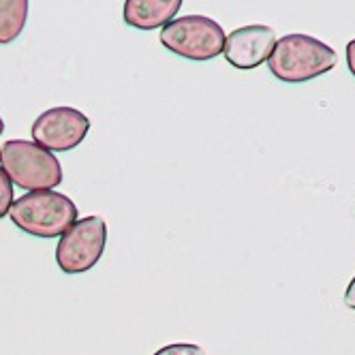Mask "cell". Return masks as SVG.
Segmentation results:
<instances>
[{
  "label": "cell",
  "mask_w": 355,
  "mask_h": 355,
  "mask_svg": "<svg viewBox=\"0 0 355 355\" xmlns=\"http://www.w3.org/2000/svg\"><path fill=\"white\" fill-rule=\"evenodd\" d=\"M225 31L206 15H184L171 19L161 28V43L171 54L206 62L214 60L225 49Z\"/></svg>",
  "instance_id": "4"
},
{
  "label": "cell",
  "mask_w": 355,
  "mask_h": 355,
  "mask_svg": "<svg viewBox=\"0 0 355 355\" xmlns=\"http://www.w3.org/2000/svg\"><path fill=\"white\" fill-rule=\"evenodd\" d=\"M180 7V0H126L122 17L137 31H155L167 26Z\"/></svg>",
  "instance_id": "8"
},
{
  "label": "cell",
  "mask_w": 355,
  "mask_h": 355,
  "mask_svg": "<svg viewBox=\"0 0 355 355\" xmlns=\"http://www.w3.org/2000/svg\"><path fill=\"white\" fill-rule=\"evenodd\" d=\"M347 67H349L351 75L355 78V39L349 41V45H347Z\"/></svg>",
  "instance_id": "12"
},
{
  "label": "cell",
  "mask_w": 355,
  "mask_h": 355,
  "mask_svg": "<svg viewBox=\"0 0 355 355\" xmlns=\"http://www.w3.org/2000/svg\"><path fill=\"white\" fill-rule=\"evenodd\" d=\"M28 19L26 0H0V45L13 43Z\"/></svg>",
  "instance_id": "9"
},
{
  "label": "cell",
  "mask_w": 355,
  "mask_h": 355,
  "mask_svg": "<svg viewBox=\"0 0 355 355\" xmlns=\"http://www.w3.org/2000/svg\"><path fill=\"white\" fill-rule=\"evenodd\" d=\"M345 306H349V309L355 311V278L349 283V287L345 291Z\"/></svg>",
  "instance_id": "13"
},
{
  "label": "cell",
  "mask_w": 355,
  "mask_h": 355,
  "mask_svg": "<svg viewBox=\"0 0 355 355\" xmlns=\"http://www.w3.org/2000/svg\"><path fill=\"white\" fill-rule=\"evenodd\" d=\"M9 218L24 234L35 238H58L78 220V206L56 191H37L13 199Z\"/></svg>",
  "instance_id": "2"
},
{
  "label": "cell",
  "mask_w": 355,
  "mask_h": 355,
  "mask_svg": "<svg viewBox=\"0 0 355 355\" xmlns=\"http://www.w3.org/2000/svg\"><path fill=\"white\" fill-rule=\"evenodd\" d=\"M3 131H5V122H3V118H0V135H3Z\"/></svg>",
  "instance_id": "14"
},
{
  "label": "cell",
  "mask_w": 355,
  "mask_h": 355,
  "mask_svg": "<svg viewBox=\"0 0 355 355\" xmlns=\"http://www.w3.org/2000/svg\"><path fill=\"white\" fill-rule=\"evenodd\" d=\"M274 45H276L274 31L255 24V26H242L236 28L232 35H227L223 54L232 67L250 71L268 62Z\"/></svg>",
  "instance_id": "7"
},
{
  "label": "cell",
  "mask_w": 355,
  "mask_h": 355,
  "mask_svg": "<svg viewBox=\"0 0 355 355\" xmlns=\"http://www.w3.org/2000/svg\"><path fill=\"white\" fill-rule=\"evenodd\" d=\"M11 204H13V184L3 171V167H0V218L9 214Z\"/></svg>",
  "instance_id": "10"
},
{
  "label": "cell",
  "mask_w": 355,
  "mask_h": 355,
  "mask_svg": "<svg viewBox=\"0 0 355 355\" xmlns=\"http://www.w3.org/2000/svg\"><path fill=\"white\" fill-rule=\"evenodd\" d=\"M90 131V120L80 110L54 107L43 112L33 122V139L41 148L54 152H69L78 148Z\"/></svg>",
  "instance_id": "6"
},
{
  "label": "cell",
  "mask_w": 355,
  "mask_h": 355,
  "mask_svg": "<svg viewBox=\"0 0 355 355\" xmlns=\"http://www.w3.org/2000/svg\"><path fill=\"white\" fill-rule=\"evenodd\" d=\"M107 244V225L101 216L78 218L60 236L56 263L64 274H84L103 257Z\"/></svg>",
  "instance_id": "5"
},
{
  "label": "cell",
  "mask_w": 355,
  "mask_h": 355,
  "mask_svg": "<svg viewBox=\"0 0 355 355\" xmlns=\"http://www.w3.org/2000/svg\"><path fill=\"white\" fill-rule=\"evenodd\" d=\"M155 355H206V353H204V349L197 347V345L180 343V345H169V347H163V349H159Z\"/></svg>",
  "instance_id": "11"
},
{
  "label": "cell",
  "mask_w": 355,
  "mask_h": 355,
  "mask_svg": "<svg viewBox=\"0 0 355 355\" xmlns=\"http://www.w3.org/2000/svg\"><path fill=\"white\" fill-rule=\"evenodd\" d=\"M338 54L332 47L309 35H287L278 39L268 58L270 73L285 84L311 82L332 71Z\"/></svg>",
  "instance_id": "1"
},
{
  "label": "cell",
  "mask_w": 355,
  "mask_h": 355,
  "mask_svg": "<svg viewBox=\"0 0 355 355\" xmlns=\"http://www.w3.org/2000/svg\"><path fill=\"white\" fill-rule=\"evenodd\" d=\"M0 167L11 184L37 193L52 191L62 182V167L49 150L35 141L9 139L0 148Z\"/></svg>",
  "instance_id": "3"
}]
</instances>
